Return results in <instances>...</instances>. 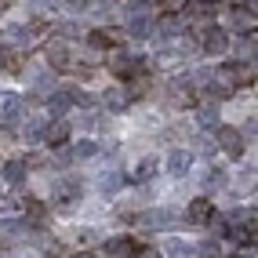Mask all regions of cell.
I'll use <instances>...</instances> for the list:
<instances>
[{"label": "cell", "mask_w": 258, "mask_h": 258, "mask_svg": "<svg viewBox=\"0 0 258 258\" xmlns=\"http://www.w3.org/2000/svg\"><path fill=\"white\" fill-rule=\"evenodd\" d=\"M208 55H222V51L229 47V33L222 29V26H208L204 29V44H200Z\"/></svg>", "instance_id": "3957f363"}, {"label": "cell", "mask_w": 258, "mask_h": 258, "mask_svg": "<svg viewBox=\"0 0 258 258\" xmlns=\"http://www.w3.org/2000/svg\"><path fill=\"white\" fill-rule=\"evenodd\" d=\"M135 254H139V258H160V251H157V247H139Z\"/></svg>", "instance_id": "d6a6232c"}, {"label": "cell", "mask_w": 258, "mask_h": 258, "mask_svg": "<svg viewBox=\"0 0 258 258\" xmlns=\"http://www.w3.org/2000/svg\"><path fill=\"white\" fill-rule=\"evenodd\" d=\"M197 124H200V127H208V131H218V106H200Z\"/></svg>", "instance_id": "9a60e30c"}, {"label": "cell", "mask_w": 258, "mask_h": 258, "mask_svg": "<svg viewBox=\"0 0 258 258\" xmlns=\"http://www.w3.org/2000/svg\"><path fill=\"white\" fill-rule=\"evenodd\" d=\"M247 15H251V19H258V0H247Z\"/></svg>", "instance_id": "d590c367"}, {"label": "cell", "mask_w": 258, "mask_h": 258, "mask_svg": "<svg viewBox=\"0 0 258 258\" xmlns=\"http://www.w3.org/2000/svg\"><path fill=\"white\" fill-rule=\"evenodd\" d=\"M247 66L258 70V37H251V47H247Z\"/></svg>", "instance_id": "f546056e"}, {"label": "cell", "mask_w": 258, "mask_h": 258, "mask_svg": "<svg viewBox=\"0 0 258 258\" xmlns=\"http://www.w3.org/2000/svg\"><path fill=\"white\" fill-rule=\"evenodd\" d=\"M167 254H171V258H197L200 251H197L193 244H182V240H171V244H167Z\"/></svg>", "instance_id": "ffe728a7"}, {"label": "cell", "mask_w": 258, "mask_h": 258, "mask_svg": "<svg viewBox=\"0 0 258 258\" xmlns=\"http://www.w3.org/2000/svg\"><path fill=\"white\" fill-rule=\"evenodd\" d=\"M200 254H204V258H218V247H215V240H208V244L200 247Z\"/></svg>", "instance_id": "1f68e13d"}, {"label": "cell", "mask_w": 258, "mask_h": 258, "mask_svg": "<svg viewBox=\"0 0 258 258\" xmlns=\"http://www.w3.org/2000/svg\"><path fill=\"white\" fill-rule=\"evenodd\" d=\"M55 197H58V204H70V200H77V197H80V182H77V178H73V182H58Z\"/></svg>", "instance_id": "e0dca14e"}, {"label": "cell", "mask_w": 258, "mask_h": 258, "mask_svg": "<svg viewBox=\"0 0 258 258\" xmlns=\"http://www.w3.org/2000/svg\"><path fill=\"white\" fill-rule=\"evenodd\" d=\"M8 8H11V0H0V15H4Z\"/></svg>", "instance_id": "74e56055"}, {"label": "cell", "mask_w": 258, "mask_h": 258, "mask_svg": "<svg viewBox=\"0 0 258 258\" xmlns=\"http://www.w3.org/2000/svg\"><path fill=\"white\" fill-rule=\"evenodd\" d=\"M26 211H29V222H33V226H40V222H47V208H44L40 200H29V204H26Z\"/></svg>", "instance_id": "7402d4cb"}, {"label": "cell", "mask_w": 258, "mask_h": 258, "mask_svg": "<svg viewBox=\"0 0 258 258\" xmlns=\"http://www.w3.org/2000/svg\"><path fill=\"white\" fill-rule=\"evenodd\" d=\"M106 258H131L135 251H139V244L135 240H127V236H113V240H106Z\"/></svg>", "instance_id": "5b68a950"}, {"label": "cell", "mask_w": 258, "mask_h": 258, "mask_svg": "<svg viewBox=\"0 0 258 258\" xmlns=\"http://www.w3.org/2000/svg\"><path fill=\"white\" fill-rule=\"evenodd\" d=\"M185 4H189V0H164V11H171V15H175V11H185Z\"/></svg>", "instance_id": "4dcf8cb0"}, {"label": "cell", "mask_w": 258, "mask_h": 258, "mask_svg": "<svg viewBox=\"0 0 258 258\" xmlns=\"http://www.w3.org/2000/svg\"><path fill=\"white\" fill-rule=\"evenodd\" d=\"M215 80L226 84V88L233 91V88H240V84L251 80V66H244V62H229V66H222V70L215 73Z\"/></svg>", "instance_id": "6da1fadb"}, {"label": "cell", "mask_w": 258, "mask_h": 258, "mask_svg": "<svg viewBox=\"0 0 258 258\" xmlns=\"http://www.w3.org/2000/svg\"><path fill=\"white\" fill-rule=\"evenodd\" d=\"M26 171H29L26 160H8V164H4V182H8V185H22V182H26Z\"/></svg>", "instance_id": "30bf717a"}, {"label": "cell", "mask_w": 258, "mask_h": 258, "mask_svg": "<svg viewBox=\"0 0 258 258\" xmlns=\"http://www.w3.org/2000/svg\"><path fill=\"white\" fill-rule=\"evenodd\" d=\"M240 258H258V251H244V254H240Z\"/></svg>", "instance_id": "f35d334b"}, {"label": "cell", "mask_w": 258, "mask_h": 258, "mask_svg": "<svg viewBox=\"0 0 258 258\" xmlns=\"http://www.w3.org/2000/svg\"><path fill=\"white\" fill-rule=\"evenodd\" d=\"M47 62H51V70H66V66H70V51H66V44H51L47 47Z\"/></svg>", "instance_id": "8fae6325"}, {"label": "cell", "mask_w": 258, "mask_h": 258, "mask_svg": "<svg viewBox=\"0 0 258 258\" xmlns=\"http://www.w3.org/2000/svg\"><path fill=\"white\" fill-rule=\"evenodd\" d=\"M95 153H98V146L84 139V142H73V149H70V157H73V160H91Z\"/></svg>", "instance_id": "d6986e66"}, {"label": "cell", "mask_w": 258, "mask_h": 258, "mask_svg": "<svg viewBox=\"0 0 258 258\" xmlns=\"http://www.w3.org/2000/svg\"><path fill=\"white\" fill-rule=\"evenodd\" d=\"M189 167H193V157H189V149H175V153L167 157V171H171L175 178H185V175H189Z\"/></svg>", "instance_id": "52a82bcc"}, {"label": "cell", "mask_w": 258, "mask_h": 258, "mask_svg": "<svg viewBox=\"0 0 258 258\" xmlns=\"http://www.w3.org/2000/svg\"><path fill=\"white\" fill-rule=\"evenodd\" d=\"M240 189H247V193L258 189V175H254V171H244V175H240Z\"/></svg>", "instance_id": "83f0119b"}, {"label": "cell", "mask_w": 258, "mask_h": 258, "mask_svg": "<svg viewBox=\"0 0 258 258\" xmlns=\"http://www.w3.org/2000/svg\"><path fill=\"white\" fill-rule=\"evenodd\" d=\"M211 200H193V204H189V208H185V222H189V226H208V222H211Z\"/></svg>", "instance_id": "277c9868"}, {"label": "cell", "mask_w": 258, "mask_h": 258, "mask_svg": "<svg viewBox=\"0 0 258 258\" xmlns=\"http://www.w3.org/2000/svg\"><path fill=\"white\" fill-rule=\"evenodd\" d=\"M66 139H70V124H62V120L47 124V135H44V142H47V146H62Z\"/></svg>", "instance_id": "7c38bea8"}, {"label": "cell", "mask_w": 258, "mask_h": 258, "mask_svg": "<svg viewBox=\"0 0 258 258\" xmlns=\"http://www.w3.org/2000/svg\"><path fill=\"white\" fill-rule=\"evenodd\" d=\"M73 106V98H70V91H62V95H51V102H47V113L51 116H62L66 109Z\"/></svg>", "instance_id": "ac0fdd59"}, {"label": "cell", "mask_w": 258, "mask_h": 258, "mask_svg": "<svg viewBox=\"0 0 258 258\" xmlns=\"http://www.w3.org/2000/svg\"><path fill=\"white\" fill-rule=\"evenodd\" d=\"M66 8H73V11H80V8H88V0H62Z\"/></svg>", "instance_id": "e575fe53"}, {"label": "cell", "mask_w": 258, "mask_h": 258, "mask_svg": "<svg viewBox=\"0 0 258 258\" xmlns=\"http://www.w3.org/2000/svg\"><path fill=\"white\" fill-rule=\"evenodd\" d=\"M146 4H164V0H146Z\"/></svg>", "instance_id": "ab89813d"}, {"label": "cell", "mask_w": 258, "mask_h": 258, "mask_svg": "<svg viewBox=\"0 0 258 258\" xmlns=\"http://www.w3.org/2000/svg\"><path fill=\"white\" fill-rule=\"evenodd\" d=\"M0 116H4V124H19L22 120V98L19 95H0Z\"/></svg>", "instance_id": "8992f818"}, {"label": "cell", "mask_w": 258, "mask_h": 258, "mask_svg": "<svg viewBox=\"0 0 258 258\" xmlns=\"http://www.w3.org/2000/svg\"><path fill=\"white\" fill-rule=\"evenodd\" d=\"M157 171H160V160H157V157H146L139 167H135V175H131V178H135V182H149L153 175H157Z\"/></svg>", "instance_id": "4fadbf2b"}, {"label": "cell", "mask_w": 258, "mask_h": 258, "mask_svg": "<svg viewBox=\"0 0 258 258\" xmlns=\"http://www.w3.org/2000/svg\"><path fill=\"white\" fill-rule=\"evenodd\" d=\"M109 70L116 77H131V73H142L139 70V62H131L127 58V51H113V58H109Z\"/></svg>", "instance_id": "ba28073f"}, {"label": "cell", "mask_w": 258, "mask_h": 258, "mask_svg": "<svg viewBox=\"0 0 258 258\" xmlns=\"http://www.w3.org/2000/svg\"><path fill=\"white\" fill-rule=\"evenodd\" d=\"M98 189H102V193H116V189H120V175H106V178H98Z\"/></svg>", "instance_id": "4316f807"}, {"label": "cell", "mask_w": 258, "mask_h": 258, "mask_svg": "<svg viewBox=\"0 0 258 258\" xmlns=\"http://www.w3.org/2000/svg\"><path fill=\"white\" fill-rule=\"evenodd\" d=\"M171 222H175V218H171V211H153V215L146 218V226H149V229H167Z\"/></svg>", "instance_id": "603a6c76"}, {"label": "cell", "mask_w": 258, "mask_h": 258, "mask_svg": "<svg viewBox=\"0 0 258 258\" xmlns=\"http://www.w3.org/2000/svg\"><path fill=\"white\" fill-rule=\"evenodd\" d=\"M44 135H47V124H40V120H29V124H26V139L29 142H40Z\"/></svg>", "instance_id": "d4e9b609"}, {"label": "cell", "mask_w": 258, "mask_h": 258, "mask_svg": "<svg viewBox=\"0 0 258 258\" xmlns=\"http://www.w3.org/2000/svg\"><path fill=\"white\" fill-rule=\"evenodd\" d=\"M247 244H254V251H258V222H254V226L247 229Z\"/></svg>", "instance_id": "836d02e7"}, {"label": "cell", "mask_w": 258, "mask_h": 258, "mask_svg": "<svg viewBox=\"0 0 258 258\" xmlns=\"http://www.w3.org/2000/svg\"><path fill=\"white\" fill-rule=\"evenodd\" d=\"M167 95H171V106H189V98H193V80H189V77L175 80Z\"/></svg>", "instance_id": "9c48e42d"}, {"label": "cell", "mask_w": 258, "mask_h": 258, "mask_svg": "<svg viewBox=\"0 0 258 258\" xmlns=\"http://www.w3.org/2000/svg\"><path fill=\"white\" fill-rule=\"evenodd\" d=\"M19 233H22V222H15V218H4V222H0V236H4V240L19 236Z\"/></svg>", "instance_id": "484cf974"}, {"label": "cell", "mask_w": 258, "mask_h": 258, "mask_svg": "<svg viewBox=\"0 0 258 258\" xmlns=\"http://www.w3.org/2000/svg\"><path fill=\"white\" fill-rule=\"evenodd\" d=\"M106 106H109L113 113H120V109H127V91H120V88L106 91Z\"/></svg>", "instance_id": "44dd1931"}, {"label": "cell", "mask_w": 258, "mask_h": 258, "mask_svg": "<svg viewBox=\"0 0 258 258\" xmlns=\"http://www.w3.org/2000/svg\"><path fill=\"white\" fill-rule=\"evenodd\" d=\"M88 44L91 47H109V44H116V33L113 29H91L88 33Z\"/></svg>", "instance_id": "2e32d148"}, {"label": "cell", "mask_w": 258, "mask_h": 258, "mask_svg": "<svg viewBox=\"0 0 258 258\" xmlns=\"http://www.w3.org/2000/svg\"><path fill=\"white\" fill-rule=\"evenodd\" d=\"M4 70L8 73H22V58L19 55H4Z\"/></svg>", "instance_id": "f1b7e54d"}, {"label": "cell", "mask_w": 258, "mask_h": 258, "mask_svg": "<svg viewBox=\"0 0 258 258\" xmlns=\"http://www.w3.org/2000/svg\"><path fill=\"white\" fill-rule=\"evenodd\" d=\"M149 33H153V22L146 19V15H142V19H131V22H127V37H131V40H146Z\"/></svg>", "instance_id": "5bb4252c"}, {"label": "cell", "mask_w": 258, "mask_h": 258, "mask_svg": "<svg viewBox=\"0 0 258 258\" xmlns=\"http://www.w3.org/2000/svg\"><path fill=\"white\" fill-rule=\"evenodd\" d=\"M73 258H95V254H91V251H77Z\"/></svg>", "instance_id": "8d00e7d4"}, {"label": "cell", "mask_w": 258, "mask_h": 258, "mask_svg": "<svg viewBox=\"0 0 258 258\" xmlns=\"http://www.w3.org/2000/svg\"><path fill=\"white\" fill-rule=\"evenodd\" d=\"M215 139H218V149L226 153V157H240V153H244V135H240L236 127H222L218 124Z\"/></svg>", "instance_id": "7a4b0ae2"}, {"label": "cell", "mask_w": 258, "mask_h": 258, "mask_svg": "<svg viewBox=\"0 0 258 258\" xmlns=\"http://www.w3.org/2000/svg\"><path fill=\"white\" fill-rule=\"evenodd\" d=\"M37 247H40L44 254H62V244H58L55 236H47V233H40V236H37Z\"/></svg>", "instance_id": "cb8c5ba5"}]
</instances>
